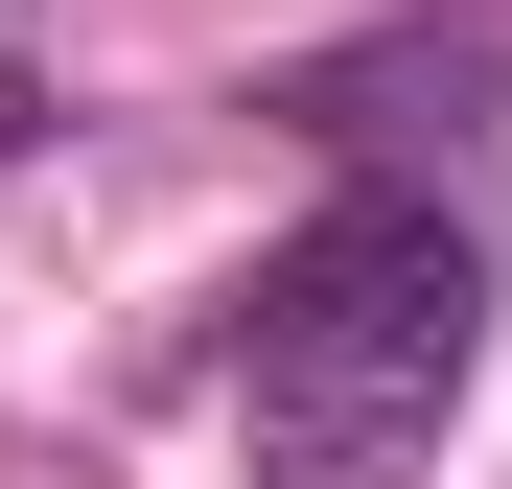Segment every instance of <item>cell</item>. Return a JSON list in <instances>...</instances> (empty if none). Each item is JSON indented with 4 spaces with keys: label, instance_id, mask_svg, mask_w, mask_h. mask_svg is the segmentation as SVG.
I'll return each mask as SVG.
<instances>
[{
    "label": "cell",
    "instance_id": "obj_1",
    "mask_svg": "<svg viewBox=\"0 0 512 489\" xmlns=\"http://www.w3.org/2000/svg\"><path fill=\"white\" fill-rule=\"evenodd\" d=\"M489 373V233L443 187H326L233 303V443L256 489H396Z\"/></svg>",
    "mask_w": 512,
    "mask_h": 489
}]
</instances>
